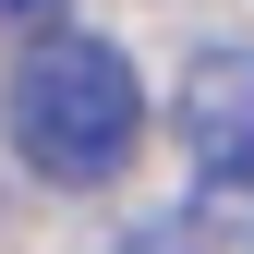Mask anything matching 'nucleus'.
Listing matches in <instances>:
<instances>
[{
	"mask_svg": "<svg viewBox=\"0 0 254 254\" xmlns=\"http://www.w3.org/2000/svg\"><path fill=\"white\" fill-rule=\"evenodd\" d=\"M0 133H12V157L37 182L97 194V182H121L133 145H145V85H133V61H121L109 37L37 24L24 61H12V85H0Z\"/></svg>",
	"mask_w": 254,
	"mask_h": 254,
	"instance_id": "obj_1",
	"label": "nucleus"
},
{
	"mask_svg": "<svg viewBox=\"0 0 254 254\" xmlns=\"http://www.w3.org/2000/svg\"><path fill=\"white\" fill-rule=\"evenodd\" d=\"M182 145L206 194H254V49H206L182 73Z\"/></svg>",
	"mask_w": 254,
	"mask_h": 254,
	"instance_id": "obj_2",
	"label": "nucleus"
},
{
	"mask_svg": "<svg viewBox=\"0 0 254 254\" xmlns=\"http://www.w3.org/2000/svg\"><path fill=\"white\" fill-rule=\"evenodd\" d=\"M0 24H24V37H37V24H61V0H0Z\"/></svg>",
	"mask_w": 254,
	"mask_h": 254,
	"instance_id": "obj_3",
	"label": "nucleus"
},
{
	"mask_svg": "<svg viewBox=\"0 0 254 254\" xmlns=\"http://www.w3.org/2000/svg\"><path fill=\"white\" fill-rule=\"evenodd\" d=\"M109 254H194L182 230H133V242H109Z\"/></svg>",
	"mask_w": 254,
	"mask_h": 254,
	"instance_id": "obj_4",
	"label": "nucleus"
}]
</instances>
